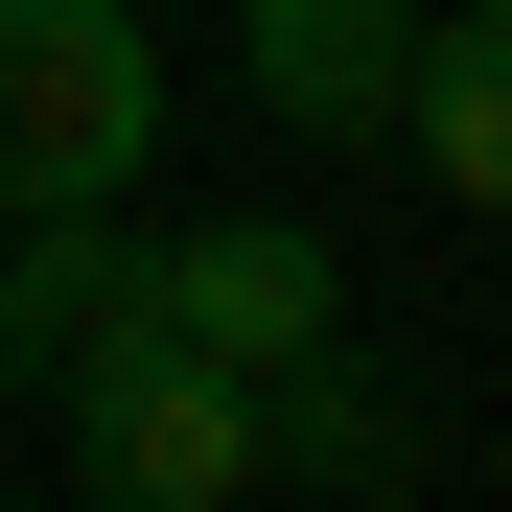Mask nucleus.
Returning <instances> with one entry per match:
<instances>
[{"mask_svg": "<svg viewBox=\"0 0 512 512\" xmlns=\"http://www.w3.org/2000/svg\"><path fill=\"white\" fill-rule=\"evenodd\" d=\"M140 163H163L140 0H0V210H140Z\"/></svg>", "mask_w": 512, "mask_h": 512, "instance_id": "f257e3e1", "label": "nucleus"}, {"mask_svg": "<svg viewBox=\"0 0 512 512\" xmlns=\"http://www.w3.org/2000/svg\"><path fill=\"white\" fill-rule=\"evenodd\" d=\"M70 396V489L94 512H233V489H280L256 466V373H210L187 326H117L94 373H47Z\"/></svg>", "mask_w": 512, "mask_h": 512, "instance_id": "f03ea898", "label": "nucleus"}, {"mask_svg": "<svg viewBox=\"0 0 512 512\" xmlns=\"http://www.w3.org/2000/svg\"><path fill=\"white\" fill-rule=\"evenodd\" d=\"M140 326H187L210 373H303V350H350V256L303 210H187V233H140Z\"/></svg>", "mask_w": 512, "mask_h": 512, "instance_id": "7ed1b4c3", "label": "nucleus"}, {"mask_svg": "<svg viewBox=\"0 0 512 512\" xmlns=\"http://www.w3.org/2000/svg\"><path fill=\"white\" fill-rule=\"evenodd\" d=\"M140 326V210H0V373H94Z\"/></svg>", "mask_w": 512, "mask_h": 512, "instance_id": "423d86ee", "label": "nucleus"}, {"mask_svg": "<svg viewBox=\"0 0 512 512\" xmlns=\"http://www.w3.org/2000/svg\"><path fill=\"white\" fill-rule=\"evenodd\" d=\"M396 163L443 210L512 233V0H419V70H396Z\"/></svg>", "mask_w": 512, "mask_h": 512, "instance_id": "39448f33", "label": "nucleus"}, {"mask_svg": "<svg viewBox=\"0 0 512 512\" xmlns=\"http://www.w3.org/2000/svg\"><path fill=\"white\" fill-rule=\"evenodd\" d=\"M233 70L280 140H396V70H419V0H233Z\"/></svg>", "mask_w": 512, "mask_h": 512, "instance_id": "20e7f679", "label": "nucleus"}]
</instances>
